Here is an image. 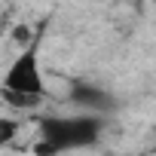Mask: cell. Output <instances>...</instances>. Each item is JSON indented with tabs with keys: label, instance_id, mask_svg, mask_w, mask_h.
Returning a JSON list of instances; mask_svg holds the SVG:
<instances>
[{
	"label": "cell",
	"instance_id": "1",
	"mask_svg": "<svg viewBox=\"0 0 156 156\" xmlns=\"http://www.w3.org/2000/svg\"><path fill=\"white\" fill-rule=\"evenodd\" d=\"M3 92L12 95H28V98H43L46 95V80L37 61V43L12 58V64L3 73Z\"/></svg>",
	"mask_w": 156,
	"mask_h": 156
},
{
	"label": "cell",
	"instance_id": "2",
	"mask_svg": "<svg viewBox=\"0 0 156 156\" xmlns=\"http://www.w3.org/2000/svg\"><path fill=\"white\" fill-rule=\"evenodd\" d=\"M6 40H9V43H16V46H19V52H25V49H31L40 37H34V28H31L28 22H16V25L9 28Z\"/></svg>",
	"mask_w": 156,
	"mask_h": 156
},
{
	"label": "cell",
	"instance_id": "3",
	"mask_svg": "<svg viewBox=\"0 0 156 156\" xmlns=\"http://www.w3.org/2000/svg\"><path fill=\"white\" fill-rule=\"evenodd\" d=\"M19 129H22V122L16 119V113H12V110H6L3 116H0V144H3L6 150H12V144H16V135H19Z\"/></svg>",
	"mask_w": 156,
	"mask_h": 156
},
{
	"label": "cell",
	"instance_id": "4",
	"mask_svg": "<svg viewBox=\"0 0 156 156\" xmlns=\"http://www.w3.org/2000/svg\"><path fill=\"white\" fill-rule=\"evenodd\" d=\"M3 156H28V153H25V150H6Z\"/></svg>",
	"mask_w": 156,
	"mask_h": 156
}]
</instances>
